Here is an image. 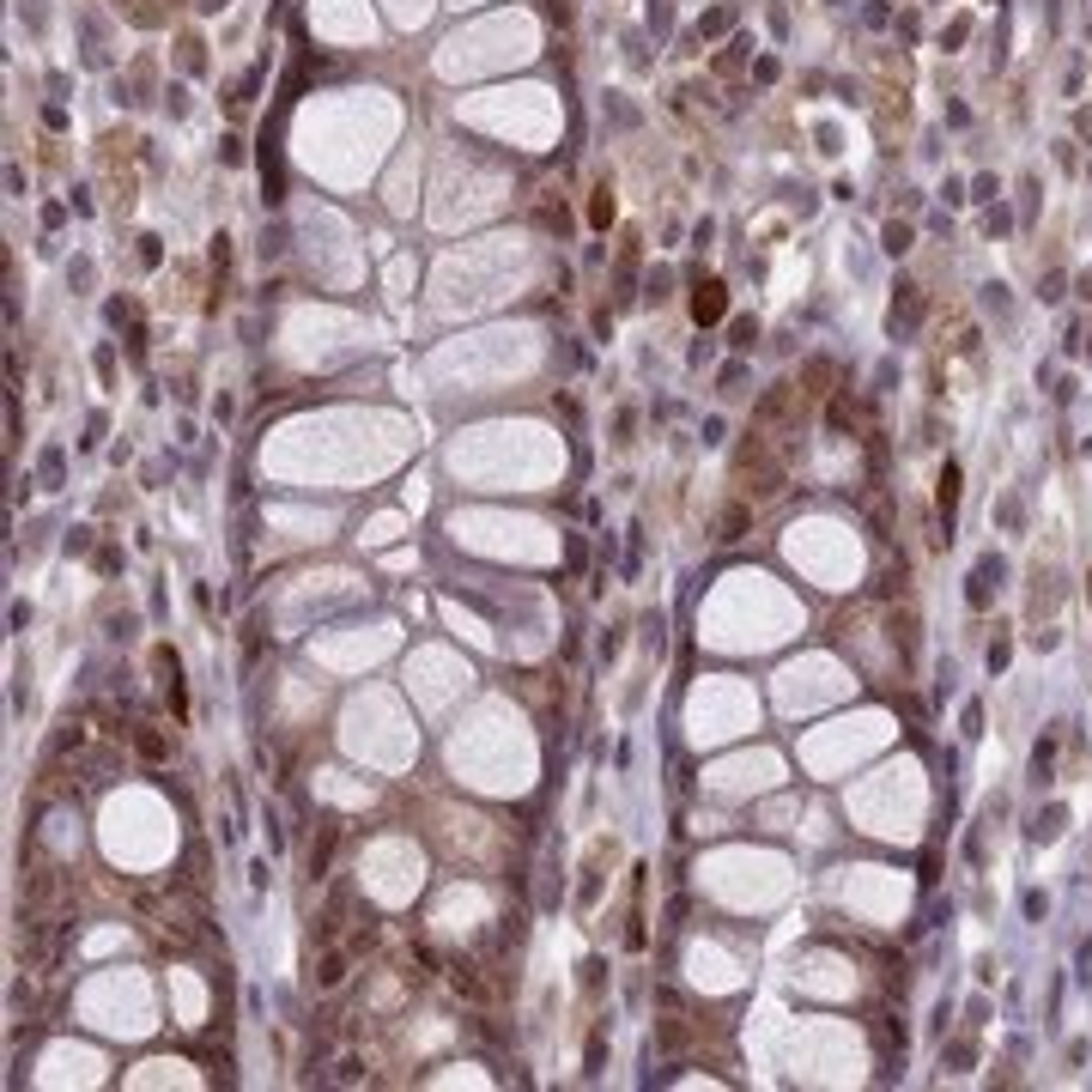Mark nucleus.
I'll return each instance as SVG.
<instances>
[{"instance_id": "f257e3e1", "label": "nucleus", "mask_w": 1092, "mask_h": 1092, "mask_svg": "<svg viewBox=\"0 0 1092 1092\" xmlns=\"http://www.w3.org/2000/svg\"><path fill=\"white\" fill-rule=\"evenodd\" d=\"M783 480H789L783 450H771L765 437H747V443H740V456H734V485H740V498L765 504V498L783 492Z\"/></svg>"}, {"instance_id": "f03ea898", "label": "nucleus", "mask_w": 1092, "mask_h": 1092, "mask_svg": "<svg viewBox=\"0 0 1092 1092\" xmlns=\"http://www.w3.org/2000/svg\"><path fill=\"white\" fill-rule=\"evenodd\" d=\"M916 322H923V285L899 280V291H892V310H886L892 340H910V334H916Z\"/></svg>"}, {"instance_id": "7ed1b4c3", "label": "nucleus", "mask_w": 1092, "mask_h": 1092, "mask_svg": "<svg viewBox=\"0 0 1092 1092\" xmlns=\"http://www.w3.org/2000/svg\"><path fill=\"white\" fill-rule=\"evenodd\" d=\"M996 589H1002V558L989 553V558H977V571H971L965 601H971V607H989V601H996Z\"/></svg>"}, {"instance_id": "20e7f679", "label": "nucleus", "mask_w": 1092, "mask_h": 1092, "mask_svg": "<svg viewBox=\"0 0 1092 1092\" xmlns=\"http://www.w3.org/2000/svg\"><path fill=\"white\" fill-rule=\"evenodd\" d=\"M723 310H729V285H723V280H704V285L692 291V316L704 322V328L723 322Z\"/></svg>"}, {"instance_id": "39448f33", "label": "nucleus", "mask_w": 1092, "mask_h": 1092, "mask_svg": "<svg viewBox=\"0 0 1092 1092\" xmlns=\"http://www.w3.org/2000/svg\"><path fill=\"white\" fill-rule=\"evenodd\" d=\"M789 413V383H771L765 388V395H758V407H753V419L758 425H777V419H783Z\"/></svg>"}, {"instance_id": "423d86ee", "label": "nucleus", "mask_w": 1092, "mask_h": 1092, "mask_svg": "<svg viewBox=\"0 0 1092 1092\" xmlns=\"http://www.w3.org/2000/svg\"><path fill=\"white\" fill-rule=\"evenodd\" d=\"M934 504H941V516H947V529H953V510H959V461L941 467V492H934Z\"/></svg>"}, {"instance_id": "0eeeda50", "label": "nucleus", "mask_w": 1092, "mask_h": 1092, "mask_svg": "<svg viewBox=\"0 0 1092 1092\" xmlns=\"http://www.w3.org/2000/svg\"><path fill=\"white\" fill-rule=\"evenodd\" d=\"M340 983H346V953L328 947V953H322V965H316V989H340Z\"/></svg>"}, {"instance_id": "6e6552de", "label": "nucleus", "mask_w": 1092, "mask_h": 1092, "mask_svg": "<svg viewBox=\"0 0 1092 1092\" xmlns=\"http://www.w3.org/2000/svg\"><path fill=\"white\" fill-rule=\"evenodd\" d=\"M1062 826H1068V813H1062V807H1044V813H1038V826H1031V844H1050V837H1062Z\"/></svg>"}, {"instance_id": "1a4fd4ad", "label": "nucleus", "mask_w": 1092, "mask_h": 1092, "mask_svg": "<svg viewBox=\"0 0 1092 1092\" xmlns=\"http://www.w3.org/2000/svg\"><path fill=\"white\" fill-rule=\"evenodd\" d=\"M910 243H916V231H910L904 219H892V225L880 231V249H886V256H904V249H910Z\"/></svg>"}, {"instance_id": "9d476101", "label": "nucleus", "mask_w": 1092, "mask_h": 1092, "mask_svg": "<svg viewBox=\"0 0 1092 1092\" xmlns=\"http://www.w3.org/2000/svg\"><path fill=\"white\" fill-rule=\"evenodd\" d=\"M450 989H456V996H467V1002H485V983H480L467 965H456V971H450Z\"/></svg>"}, {"instance_id": "9b49d317", "label": "nucleus", "mask_w": 1092, "mask_h": 1092, "mask_svg": "<svg viewBox=\"0 0 1092 1092\" xmlns=\"http://www.w3.org/2000/svg\"><path fill=\"white\" fill-rule=\"evenodd\" d=\"M747 534V504H729V516L716 522V540H740Z\"/></svg>"}, {"instance_id": "f8f14e48", "label": "nucleus", "mask_w": 1092, "mask_h": 1092, "mask_svg": "<svg viewBox=\"0 0 1092 1092\" xmlns=\"http://www.w3.org/2000/svg\"><path fill=\"white\" fill-rule=\"evenodd\" d=\"M80 747H85V723H80V716H67L61 734H55V753H80Z\"/></svg>"}, {"instance_id": "ddd939ff", "label": "nucleus", "mask_w": 1092, "mask_h": 1092, "mask_svg": "<svg viewBox=\"0 0 1092 1092\" xmlns=\"http://www.w3.org/2000/svg\"><path fill=\"white\" fill-rule=\"evenodd\" d=\"M134 747H140L146 758H170V740H164L158 729H140V734H134Z\"/></svg>"}, {"instance_id": "4468645a", "label": "nucleus", "mask_w": 1092, "mask_h": 1092, "mask_svg": "<svg viewBox=\"0 0 1092 1092\" xmlns=\"http://www.w3.org/2000/svg\"><path fill=\"white\" fill-rule=\"evenodd\" d=\"M802 383H807V395H826V383H831V364H826V358H813V364L802 370Z\"/></svg>"}, {"instance_id": "2eb2a0df", "label": "nucleus", "mask_w": 1092, "mask_h": 1092, "mask_svg": "<svg viewBox=\"0 0 1092 1092\" xmlns=\"http://www.w3.org/2000/svg\"><path fill=\"white\" fill-rule=\"evenodd\" d=\"M734 25V7H716V12H704V25H698V37H716V31H729Z\"/></svg>"}, {"instance_id": "dca6fc26", "label": "nucleus", "mask_w": 1092, "mask_h": 1092, "mask_svg": "<svg viewBox=\"0 0 1092 1092\" xmlns=\"http://www.w3.org/2000/svg\"><path fill=\"white\" fill-rule=\"evenodd\" d=\"M589 219H595V225H607V219H613V188H595V201H589Z\"/></svg>"}, {"instance_id": "f3484780", "label": "nucleus", "mask_w": 1092, "mask_h": 1092, "mask_svg": "<svg viewBox=\"0 0 1092 1092\" xmlns=\"http://www.w3.org/2000/svg\"><path fill=\"white\" fill-rule=\"evenodd\" d=\"M1062 285H1068V273H1044V285H1038V298H1044V304H1056V298H1062Z\"/></svg>"}, {"instance_id": "a211bd4d", "label": "nucleus", "mask_w": 1092, "mask_h": 1092, "mask_svg": "<svg viewBox=\"0 0 1092 1092\" xmlns=\"http://www.w3.org/2000/svg\"><path fill=\"white\" fill-rule=\"evenodd\" d=\"M729 334H734V346H753V340H758V328H753V322H747V316H740V322H734V328H729Z\"/></svg>"}, {"instance_id": "6ab92c4d", "label": "nucleus", "mask_w": 1092, "mask_h": 1092, "mask_svg": "<svg viewBox=\"0 0 1092 1092\" xmlns=\"http://www.w3.org/2000/svg\"><path fill=\"white\" fill-rule=\"evenodd\" d=\"M1007 656H1013L1007 643H989V674H1002V668H1007Z\"/></svg>"}, {"instance_id": "aec40b11", "label": "nucleus", "mask_w": 1092, "mask_h": 1092, "mask_svg": "<svg viewBox=\"0 0 1092 1092\" xmlns=\"http://www.w3.org/2000/svg\"><path fill=\"white\" fill-rule=\"evenodd\" d=\"M965 734H971V740L983 734V710H977V704H965Z\"/></svg>"}, {"instance_id": "412c9836", "label": "nucleus", "mask_w": 1092, "mask_h": 1092, "mask_svg": "<svg viewBox=\"0 0 1092 1092\" xmlns=\"http://www.w3.org/2000/svg\"><path fill=\"white\" fill-rule=\"evenodd\" d=\"M43 480H49V485L61 480V450H49V456H43Z\"/></svg>"}, {"instance_id": "4be33fe9", "label": "nucleus", "mask_w": 1092, "mask_h": 1092, "mask_svg": "<svg viewBox=\"0 0 1092 1092\" xmlns=\"http://www.w3.org/2000/svg\"><path fill=\"white\" fill-rule=\"evenodd\" d=\"M67 553H91V529H73L67 534Z\"/></svg>"}, {"instance_id": "5701e85b", "label": "nucleus", "mask_w": 1092, "mask_h": 1092, "mask_svg": "<svg viewBox=\"0 0 1092 1092\" xmlns=\"http://www.w3.org/2000/svg\"><path fill=\"white\" fill-rule=\"evenodd\" d=\"M947 1062L953 1068H971V1044H947Z\"/></svg>"}, {"instance_id": "b1692460", "label": "nucleus", "mask_w": 1092, "mask_h": 1092, "mask_svg": "<svg viewBox=\"0 0 1092 1092\" xmlns=\"http://www.w3.org/2000/svg\"><path fill=\"white\" fill-rule=\"evenodd\" d=\"M201 7H207V12H219V7H225V0H201Z\"/></svg>"}, {"instance_id": "393cba45", "label": "nucleus", "mask_w": 1092, "mask_h": 1092, "mask_svg": "<svg viewBox=\"0 0 1092 1092\" xmlns=\"http://www.w3.org/2000/svg\"><path fill=\"white\" fill-rule=\"evenodd\" d=\"M1080 291H1086V298H1092V273H1086V280H1080Z\"/></svg>"}, {"instance_id": "a878e982", "label": "nucleus", "mask_w": 1092, "mask_h": 1092, "mask_svg": "<svg viewBox=\"0 0 1092 1092\" xmlns=\"http://www.w3.org/2000/svg\"><path fill=\"white\" fill-rule=\"evenodd\" d=\"M1086 595H1092V589H1086Z\"/></svg>"}]
</instances>
